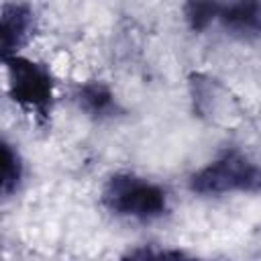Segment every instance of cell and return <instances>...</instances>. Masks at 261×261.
<instances>
[{"mask_svg":"<svg viewBox=\"0 0 261 261\" xmlns=\"http://www.w3.org/2000/svg\"><path fill=\"white\" fill-rule=\"evenodd\" d=\"M31 31V12L24 6H6L2 16V47L4 51H14L20 47Z\"/></svg>","mask_w":261,"mask_h":261,"instance_id":"4","label":"cell"},{"mask_svg":"<svg viewBox=\"0 0 261 261\" xmlns=\"http://www.w3.org/2000/svg\"><path fill=\"white\" fill-rule=\"evenodd\" d=\"M198 192H230V190H261V169L239 155H226L194 177Z\"/></svg>","mask_w":261,"mask_h":261,"instance_id":"1","label":"cell"},{"mask_svg":"<svg viewBox=\"0 0 261 261\" xmlns=\"http://www.w3.org/2000/svg\"><path fill=\"white\" fill-rule=\"evenodd\" d=\"M222 18L237 33H257L261 29V4L257 0H237L222 12Z\"/></svg>","mask_w":261,"mask_h":261,"instance_id":"5","label":"cell"},{"mask_svg":"<svg viewBox=\"0 0 261 261\" xmlns=\"http://www.w3.org/2000/svg\"><path fill=\"white\" fill-rule=\"evenodd\" d=\"M10 80L12 94L18 102L41 110L51 100V80L39 65L14 57L10 65Z\"/></svg>","mask_w":261,"mask_h":261,"instance_id":"3","label":"cell"},{"mask_svg":"<svg viewBox=\"0 0 261 261\" xmlns=\"http://www.w3.org/2000/svg\"><path fill=\"white\" fill-rule=\"evenodd\" d=\"M80 98H82L84 106L90 108V110H94V112L104 110V108H108V104H110V94H108V90H106L104 86H98V84L86 86V88L82 90Z\"/></svg>","mask_w":261,"mask_h":261,"instance_id":"8","label":"cell"},{"mask_svg":"<svg viewBox=\"0 0 261 261\" xmlns=\"http://www.w3.org/2000/svg\"><path fill=\"white\" fill-rule=\"evenodd\" d=\"M20 177V163L16 153L4 145L2 147V190L10 192L12 188H16V181Z\"/></svg>","mask_w":261,"mask_h":261,"instance_id":"6","label":"cell"},{"mask_svg":"<svg viewBox=\"0 0 261 261\" xmlns=\"http://www.w3.org/2000/svg\"><path fill=\"white\" fill-rule=\"evenodd\" d=\"M216 10L218 8H216L214 0H192L188 6V18L192 20V24L196 29H202L214 18Z\"/></svg>","mask_w":261,"mask_h":261,"instance_id":"7","label":"cell"},{"mask_svg":"<svg viewBox=\"0 0 261 261\" xmlns=\"http://www.w3.org/2000/svg\"><path fill=\"white\" fill-rule=\"evenodd\" d=\"M106 200L114 210L133 216H153L165 206V198L159 188L133 177L112 179L106 190Z\"/></svg>","mask_w":261,"mask_h":261,"instance_id":"2","label":"cell"}]
</instances>
